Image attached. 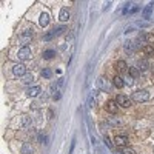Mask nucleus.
<instances>
[{
  "instance_id": "cd10ccee",
  "label": "nucleus",
  "mask_w": 154,
  "mask_h": 154,
  "mask_svg": "<svg viewBox=\"0 0 154 154\" xmlns=\"http://www.w3.org/2000/svg\"><path fill=\"white\" fill-rule=\"evenodd\" d=\"M151 72H152V74H154V65H152V66H151Z\"/></svg>"
},
{
  "instance_id": "f257e3e1",
  "label": "nucleus",
  "mask_w": 154,
  "mask_h": 154,
  "mask_svg": "<svg viewBox=\"0 0 154 154\" xmlns=\"http://www.w3.org/2000/svg\"><path fill=\"white\" fill-rule=\"evenodd\" d=\"M131 99L136 102V103H143V102H146L149 99V93L146 91V89H139V91H134Z\"/></svg>"
},
{
  "instance_id": "f03ea898",
  "label": "nucleus",
  "mask_w": 154,
  "mask_h": 154,
  "mask_svg": "<svg viewBox=\"0 0 154 154\" xmlns=\"http://www.w3.org/2000/svg\"><path fill=\"white\" fill-rule=\"evenodd\" d=\"M97 86H99V89H103L105 93H111V88H112L111 82L106 79V77H103V75L97 79Z\"/></svg>"
},
{
  "instance_id": "f8f14e48",
  "label": "nucleus",
  "mask_w": 154,
  "mask_h": 154,
  "mask_svg": "<svg viewBox=\"0 0 154 154\" xmlns=\"http://www.w3.org/2000/svg\"><path fill=\"white\" fill-rule=\"evenodd\" d=\"M40 91H42L40 86H29L28 88V96L29 97H37L38 94H40Z\"/></svg>"
},
{
  "instance_id": "2eb2a0df",
  "label": "nucleus",
  "mask_w": 154,
  "mask_h": 154,
  "mask_svg": "<svg viewBox=\"0 0 154 154\" xmlns=\"http://www.w3.org/2000/svg\"><path fill=\"white\" fill-rule=\"evenodd\" d=\"M136 49V46H134V42H130V40H128V42H125V51H126V53L128 54H133V51Z\"/></svg>"
},
{
  "instance_id": "f3484780",
  "label": "nucleus",
  "mask_w": 154,
  "mask_h": 154,
  "mask_svg": "<svg viewBox=\"0 0 154 154\" xmlns=\"http://www.w3.org/2000/svg\"><path fill=\"white\" fill-rule=\"evenodd\" d=\"M20 151H22V154H32V146L29 143H25Z\"/></svg>"
},
{
  "instance_id": "9b49d317",
  "label": "nucleus",
  "mask_w": 154,
  "mask_h": 154,
  "mask_svg": "<svg viewBox=\"0 0 154 154\" xmlns=\"http://www.w3.org/2000/svg\"><path fill=\"white\" fill-rule=\"evenodd\" d=\"M106 111L109 114H116L117 112V103H116L114 100H108L106 102Z\"/></svg>"
},
{
  "instance_id": "a878e982",
  "label": "nucleus",
  "mask_w": 154,
  "mask_h": 154,
  "mask_svg": "<svg viewBox=\"0 0 154 154\" xmlns=\"http://www.w3.org/2000/svg\"><path fill=\"white\" fill-rule=\"evenodd\" d=\"M22 122H23V126H28V125L31 123V119L28 117V116H25V117L22 119Z\"/></svg>"
},
{
  "instance_id": "b1692460",
  "label": "nucleus",
  "mask_w": 154,
  "mask_h": 154,
  "mask_svg": "<svg viewBox=\"0 0 154 154\" xmlns=\"http://www.w3.org/2000/svg\"><path fill=\"white\" fill-rule=\"evenodd\" d=\"M122 154H136V151L131 148H122Z\"/></svg>"
},
{
  "instance_id": "6e6552de",
  "label": "nucleus",
  "mask_w": 154,
  "mask_h": 154,
  "mask_svg": "<svg viewBox=\"0 0 154 154\" xmlns=\"http://www.w3.org/2000/svg\"><path fill=\"white\" fill-rule=\"evenodd\" d=\"M112 85H114V88H123L125 86V80H123V77L122 75H114L112 77Z\"/></svg>"
},
{
  "instance_id": "dca6fc26",
  "label": "nucleus",
  "mask_w": 154,
  "mask_h": 154,
  "mask_svg": "<svg viewBox=\"0 0 154 154\" xmlns=\"http://www.w3.org/2000/svg\"><path fill=\"white\" fill-rule=\"evenodd\" d=\"M54 56H56L54 49H46V51H43V59H45V60H48V59H53Z\"/></svg>"
},
{
  "instance_id": "ddd939ff",
  "label": "nucleus",
  "mask_w": 154,
  "mask_h": 154,
  "mask_svg": "<svg viewBox=\"0 0 154 154\" xmlns=\"http://www.w3.org/2000/svg\"><path fill=\"white\" fill-rule=\"evenodd\" d=\"M148 68H149V65H148L146 60H139V62H137V69H139L140 72L148 71Z\"/></svg>"
},
{
  "instance_id": "412c9836",
  "label": "nucleus",
  "mask_w": 154,
  "mask_h": 154,
  "mask_svg": "<svg viewBox=\"0 0 154 154\" xmlns=\"http://www.w3.org/2000/svg\"><path fill=\"white\" fill-rule=\"evenodd\" d=\"M51 75H53V71H51L49 68H45V69H42V77H45V79H49Z\"/></svg>"
},
{
  "instance_id": "9d476101",
  "label": "nucleus",
  "mask_w": 154,
  "mask_h": 154,
  "mask_svg": "<svg viewBox=\"0 0 154 154\" xmlns=\"http://www.w3.org/2000/svg\"><path fill=\"white\" fill-rule=\"evenodd\" d=\"M31 35H32L31 29L23 31V32L20 34V42H22V43H28V42H31Z\"/></svg>"
},
{
  "instance_id": "6ab92c4d",
  "label": "nucleus",
  "mask_w": 154,
  "mask_h": 154,
  "mask_svg": "<svg viewBox=\"0 0 154 154\" xmlns=\"http://www.w3.org/2000/svg\"><path fill=\"white\" fill-rule=\"evenodd\" d=\"M128 72H130V75H131V77H134V79H136V77L140 74V71L137 69V66H131L130 69H128Z\"/></svg>"
},
{
  "instance_id": "bb28decb",
  "label": "nucleus",
  "mask_w": 154,
  "mask_h": 154,
  "mask_svg": "<svg viewBox=\"0 0 154 154\" xmlns=\"http://www.w3.org/2000/svg\"><path fill=\"white\" fill-rule=\"evenodd\" d=\"M109 125L117 126V125H120V120H119V119H109Z\"/></svg>"
},
{
  "instance_id": "0eeeda50",
  "label": "nucleus",
  "mask_w": 154,
  "mask_h": 154,
  "mask_svg": "<svg viewBox=\"0 0 154 154\" xmlns=\"http://www.w3.org/2000/svg\"><path fill=\"white\" fill-rule=\"evenodd\" d=\"M114 143L117 145V146H126L128 145V137L126 136H123V134H120V136H116V139H114Z\"/></svg>"
},
{
  "instance_id": "20e7f679",
  "label": "nucleus",
  "mask_w": 154,
  "mask_h": 154,
  "mask_svg": "<svg viewBox=\"0 0 154 154\" xmlns=\"http://www.w3.org/2000/svg\"><path fill=\"white\" fill-rule=\"evenodd\" d=\"M12 74H14V77H25L26 75V68H25V65H22V63H17V65H14V68H12Z\"/></svg>"
},
{
  "instance_id": "7ed1b4c3",
  "label": "nucleus",
  "mask_w": 154,
  "mask_h": 154,
  "mask_svg": "<svg viewBox=\"0 0 154 154\" xmlns=\"http://www.w3.org/2000/svg\"><path fill=\"white\" fill-rule=\"evenodd\" d=\"M116 103H117L119 106H122V108H130L131 106V100L125 94H119L117 97H116Z\"/></svg>"
},
{
  "instance_id": "a211bd4d",
  "label": "nucleus",
  "mask_w": 154,
  "mask_h": 154,
  "mask_svg": "<svg viewBox=\"0 0 154 154\" xmlns=\"http://www.w3.org/2000/svg\"><path fill=\"white\" fill-rule=\"evenodd\" d=\"M143 53H145V56H148V57H151V56L154 54V48H152L151 45H146V46L143 48Z\"/></svg>"
},
{
  "instance_id": "39448f33",
  "label": "nucleus",
  "mask_w": 154,
  "mask_h": 154,
  "mask_svg": "<svg viewBox=\"0 0 154 154\" xmlns=\"http://www.w3.org/2000/svg\"><path fill=\"white\" fill-rule=\"evenodd\" d=\"M17 56H19L20 60H26V59H29V57H31V49H29V46H28V45L22 46V48L19 49Z\"/></svg>"
},
{
  "instance_id": "aec40b11",
  "label": "nucleus",
  "mask_w": 154,
  "mask_h": 154,
  "mask_svg": "<svg viewBox=\"0 0 154 154\" xmlns=\"http://www.w3.org/2000/svg\"><path fill=\"white\" fill-rule=\"evenodd\" d=\"M123 80H125V83H126L128 86H131V85L134 83V77H131L130 74H126V75H123Z\"/></svg>"
},
{
  "instance_id": "423d86ee",
  "label": "nucleus",
  "mask_w": 154,
  "mask_h": 154,
  "mask_svg": "<svg viewBox=\"0 0 154 154\" xmlns=\"http://www.w3.org/2000/svg\"><path fill=\"white\" fill-rule=\"evenodd\" d=\"M128 69H130V68L126 66V63H125L123 60H117V62H116V71L119 72V75H120V74L126 75V71H128Z\"/></svg>"
},
{
  "instance_id": "393cba45",
  "label": "nucleus",
  "mask_w": 154,
  "mask_h": 154,
  "mask_svg": "<svg viewBox=\"0 0 154 154\" xmlns=\"http://www.w3.org/2000/svg\"><path fill=\"white\" fill-rule=\"evenodd\" d=\"M23 82H25V83H31V82H32V75H31V74H26V75L23 77Z\"/></svg>"
},
{
  "instance_id": "5701e85b",
  "label": "nucleus",
  "mask_w": 154,
  "mask_h": 154,
  "mask_svg": "<svg viewBox=\"0 0 154 154\" xmlns=\"http://www.w3.org/2000/svg\"><path fill=\"white\" fill-rule=\"evenodd\" d=\"M151 12H152L151 6H146V8L143 9V17H145V19H149V16H151Z\"/></svg>"
},
{
  "instance_id": "4468645a",
  "label": "nucleus",
  "mask_w": 154,
  "mask_h": 154,
  "mask_svg": "<svg viewBox=\"0 0 154 154\" xmlns=\"http://www.w3.org/2000/svg\"><path fill=\"white\" fill-rule=\"evenodd\" d=\"M68 19H69V11L63 8V9L59 12V20H60V22H66Z\"/></svg>"
},
{
  "instance_id": "1a4fd4ad",
  "label": "nucleus",
  "mask_w": 154,
  "mask_h": 154,
  "mask_svg": "<svg viewBox=\"0 0 154 154\" xmlns=\"http://www.w3.org/2000/svg\"><path fill=\"white\" fill-rule=\"evenodd\" d=\"M38 22H40V26L46 28L48 25L51 23V17H49L48 12H42V14H40V20H38Z\"/></svg>"
},
{
  "instance_id": "4be33fe9",
  "label": "nucleus",
  "mask_w": 154,
  "mask_h": 154,
  "mask_svg": "<svg viewBox=\"0 0 154 154\" xmlns=\"http://www.w3.org/2000/svg\"><path fill=\"white\" fill-rule=\"evenodd\" d=\"M145 37H146V45H152V43H154V34H152V32L146 34Z\"/></svg>"
}]
</instances>
